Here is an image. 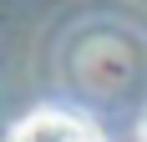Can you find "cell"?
<instances>
[{"instance_id":"cell-2","label":"cell","mask_w":147,"mask_h":142,"mask_svg":"<svg viewBox=\"0 0 147 142\" xmlns=\"http://www.w3.org/2000/svg\"><path fill=\"white\" fill-rule=\"evenodd\" d=\"M137 142H147V112H142V122H137Z\"/></svg>"},{"instance_id":"cell-1","label":"cell","mask_w":147,"mask_h":142,"mask_svg":"<svg viewBox=\"0 0 147 142\" xmlns=\"http://www.w3.org/2000/svg\"><path fill=\"white\" fill-rule=\"evenodd\" d=\"M10 142H107V132L81 112L66 107H36L30 117H20L10 132Z\"/></svg>"}]
</instances>
